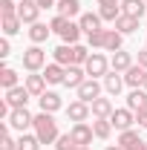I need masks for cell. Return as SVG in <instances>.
Instances as JSON below:
<instances>
[{"instance_id":"cell-47","label":"cell","mask_w":147,"mask_h":150,"mask_svg":"<svg viewBox=\"0 0 147 150\" xmlns=\"http://www.w3.org/2000/svg\"><path fill=\"white\" fill-rule=\"evenodd\" d=\"M75 150H90V147H81V144H78V147H75Z\"/></svg>"},{"instance_id":"cell-19","label":"cell","mask_w":147,"mask_h":150,"mask_svg":"<svg viewBox=\"0 0 147 150\" xmlns=\"http://www.w3.org/2000/svg\"><path fill=\"white\" fill-rule=\"evenodd\" d=\"M90 110H92V118H110L112 115V101L110 98H95L90 104Z\"/></svg>"},{"instance_id":"cell-25","label":"cell","mask_w":147,"mask_h":150,"mask_svg":"<svg viewBox=\"0 0 147 150\" xmlns=\"http://www.w3.org/2000/svg\"><path fill=\"white\" fill-rule=\"evenodd\" d=\"M49 32H52V29H49L46 23H32V29H29V40L40 46V43H43V40L49 38Z\"/></svg>"},{"instance_id":"cell-31","label":"cell","mask_w":147,"mask_h":150,"mask_svg":"<svg viewBox=\"0 0 147 150\" xmlns=\"http://www.w3.org/2000/svg\"><path fill=\"white\" fill-rule=\"evenodd\" d=\"M37 147H40V139H37V136L20 133V139H18V150H37Z\"/></svg>"},{"instance_id":"cell-42","label":"cell","mask_w":147,"mask_h":150,"mask_svg":"<svg viewBox=\"0 0 147 150\" xmlns=\"http://www.w3.org/2000/svg\"><path fill=\"white\" fill-rule=\"evenodd\" d=\"M37 6L40 9H52V6H58V0H37Z\"/></svg>"},{"instance_id":"cell-44","label":"cell","mask_w":147,"mask_h":150,"mask_svg":"<svg viewBox=\"0 0 147 150\" xmlns=\"http://www.w3.org/2000/svg\"><path fill=\"white\" fill-rule=\"evenodd\" d=\"M110 3H118V0H98V6H110Z\"/></svg>"},{"instance_id":"cell-45","label":"cell","mask_w":147,"mask_h":150,"mask_svg":"<svg viewBox=\"0 0 147 150\" xmlns=\"http://www.w3.org/2000/svg\"><path fill=\"white\" fill-rule=\"evenodd\" d=\"M107 150H124V147H121V144H110Z\"/></svg>"},{"instance_id":"cell-22","label":"cell","mask_w":147,"mask_h":150,"mask_svg":"<svg viewBox=\"0 0 147 150\" xmlns=\"http://www.w3.org/2000/svg\"><path fill=\"white\" fill-rule=\"evenodd\" d=\"M121 87H124V75L121 72H107L104 75V90H107L110 95H118Z\"/></svg>"},{"instance_id":"cell-29","label":"cell","mask_w":147,"mask_h":150,"mask_svg":"<svg viewBox=\"0 0 147 150\" xmlns=\"http://www.w3.org/2000/svg\"><path fill=\"white\" fill-rule=\"evenodd\" d=\"M78 38H81V26L69 20V23H66V29L61 32V40H64V43H78Z\"/></svg>"},{"instance_id":"cell-20","label":"cell","mask_w":147,"mask_h":150,"mask_svg":"<svg viewBox=\"0 0 147 150\" xmlns=\"http://www.w3.org/2000/svg\"><path fill=\"white\" fill-rule=\"evenodd\" d=\"M121 43H124V35L118 29H104V49L107 52H118Z\"/></svg>"},{"instance_id":"cell-41","label":"cell","mask_w":147,"mask_h":150,"mask_svg":"<svg viewBox=\"0 0 147 150\" xmlns=\"http://www.w3.org/2000/svg\"><path fill=\"white\" fill-rule=\"evenodd\" d=\"M127 150H147V142H144V139H139V142H136V144H130Z\"/></svg>"},{"instance_id":"cell-34","label":"cell","mask_w":147,"mask_h":150,"mask_svg":"<svg viewBox=\"0 0 147 150\" xmlns=\"http://www.w3.org/2000/svg\"><path fill=\"white\" fill-rule=\"evenodd\" d=\"M0 150H18V142L9 136V121H6V127L0 130Z\"/></svg>"},{"instance_id":"cell-35","label":"cell","mask_w":147,"mask_h":150,"mask_svg":"<svg viewBox=\"0 0 147 150\" xmlns=\"http://www.w3.org/2000/svg\"><path fill=\"white\" fill-rule=\"evenodd\" d=\"M0 18H18V3L0 0Z\"/></svg>"},{"instance_id":"cell-33","label":"cell","mask_w":147,"mask_h":150,"mask_svg":"<svg viewBox=\"0 0 147 150\" xmlns=\"http://www.w3.org/2000/svg\"><path fill=\"white\" fill-rule=\"evenodd\" d=\"M139 139H141V136H139V130H133V127H130V130H121V136H118V144L127 150L130 144H136Z\"/></svg>"},{"instance_id":"cell-10","label":"cell","mask_w":147,"mask_h":150,"mask_svg":"<svg viewBox=\"0 0 147 150\" xmlns=\"http://www.w3.org/2000/svg\"><path fill=\"white\" fill-rule=\"evenodd\" d=\"M32 98V93L26 90V87H12V90H6V101L12 104V110H18V107H26V101Z\"/></svg>"},{"instance_id":"cell-12","label":"cell","mask_w":147,"mask_h":150,"mask_svg":"<svg viewBox=\"0 0 147 150\" xmlns=\"http://www.w3.org/2000/svg\"><path fill=\"white\" fill-rule=\"evenodd\" d=\"M144 78H147V69L139 67V64H133L127 72H124V84L133 87V90H139V87H144Z\"/></svg>"},{"instance_id":"cell-5","label":"cell","mask_w":147,"mask_h":150,"mask_svg":"<svg viewBox=\"0 0 147 150\" xmlns=\"http://www.w3.org/2000/svg\"><path fill=\"white\" fill-rule=\"evenodd\" d=\"M32 124H35V115H29V110H26V107L12 110V115H9V127H15L18 133H26Z\"/></svg>"},{"instance_id":"cell-30","label":"cell","mask_w":147,"mask_h":150,"mask_svg":"<svg viewBox=\"0 0 147 150\" xmlns=\"http://www.w3.org/2000/svg\"><path fill=\"white\" fill-rule=\"evenodd\" d=\"M0 84H3V90L18 87V72H15L12 67H3V69H0Z\"/></svg>"},{"instance_id":"cell-11","label":"cell","mask_w":147,"mask_h":150,"mask_svg":"<svg viewBox=\"0 0 147 150\" xmlns=\"http://www.w3.org/2000/svg\"><path fill=\"white\" fill-rule=\"evenodd\" d=\"M87 78H90L87 69H84V67H78V64H72V67H66V78H64V84H66V87H72V90H78Z\"/></svg>"},{"instance_id":"cell-13","label":"cell","mask_w":147,"mask_h":150,"mask_svg":"<svg viewBox=\"0 0 147 150\" xmlns=\"http://www.w3.org/2000/svg\"><path fill=\"white\" fill-rule=\"evenodd\" d=\"M23 87H26L29 93L35 95V98H40V95L46 93V78H43V75H37V72H32V75H26Z\"/></svg>"},{"instance_id":"cell-6","label":"cell","mask_w":147,"mask_h":150,"mask_svg":"<svg viewBox=\"0 0 147 150\" xmlns=\"http://www.w3.org/2000/svg\"><path fill=\"white\" fill-rule=\"evenodd\" d=\"M69 136L75 139V144H81V147H90L95 130H92L87 121H78V124H72V127H69Z\"/></svg>"},{"instance_id":"cell-36","label":"cell","mask_w":147,"mask_h":150,"mask_svg":"<svg viewBox=\"0 0 147 150\" xmlns=\"http://www.w3.org/2000/svg\"><path fill=\"white\" fill-rule=\"evenodd\" d=\"M87 43H90V49H104V29L90 32V35H87Z\"/></svg>"},{"instance_id":"cell-14","label":"cell","mask_w":147,"mask_h":150,"mask_svg":"<svg viewBox=\"0 0 147 150\" xmlns=\"http://www.w3.org/2000/svg\"><path fill=\"white\" fill-rule=\"evenodd\" d=\"M37 104H40V110H43V112H58L61 107H64L61 95H58V93H49V90H46V93L37 98Z\"/></svg>"},{"instance_id":"cell-4","label":"cell","mask_w":147,"mask_h":150,"mask_svg":"<svg viewBox=\"0 0 147 150\" xmlns=\"http://www.w3.org/2000/svg\"><path fill=\"white\" fill-rule=\"evenodd\" d=\"M84 69H87L90 78H104L107 69H110V61L101 55V52H92V55L87 58V64H84Z\"/></svg>"},{"instance_id":"cell-18","label":"cell","mask_w":147,"mask_h":150,"mask_svg":"<svg viewBox=\"0 0 147 150\" xmlns=\"http://www.w3.org/2000/svg\"><path fill=\"white\" fill-rule=\"evenodd\" d=\"M144 9H147L144 0H121V12L130 15V18H136V20L144 18Z\"/></svg>"},{"instance_id":"cell-48","label":"cell","mask_w":147,"mask_h":150,"mask_svg":"<svg viewBox=\"0 0 147 150\" xmlns=\"http://www.w3.org/2000/svg\"><path fill=\"white\" fill-rule=\"evenodd\" d=\"M144 3H147V0H144Z\"/></svg>"},{"instance_id":"cell-1","label":"cell","mask_w":147,"mask_h":150,"mask_svg":"<svg viewBox=\"0 0 147 150\" xmlns=\"http://www.w3.org/2000/svg\"><path fill=\"white\" fill-rule=\"evenodd\" d=\"M87 58H90V49L81 43H61L55 49V64H61V67H72V64L84 67Z\"/></svg>"},{"instance_id":"cell-43","label":"cell","mask_w":147,"mask_h":150,"mask_svg":"<svg viewBox=\"0 0 147 150\" xmlns=\"http://www.w3.org/2000/svg\"><path fill=\"white\" fill-rule=\"evenodd\" d=\"M139 67H144V69H147V49H144V52H139Z\"/></svg>"},{"instance_id":"cell-39","label":"cell","mask_w":147,"mask_h":150,"mask_svg":"<svg viewBox=\"0 0 147 150\" xmlns=\"http://www.w3.org/2000/svg\"><path fill=\"white\" fill-rule=\"evenodd\" d=\"M136 121H139V127H147V107H141L136 112Z\"/></svg>"},{"instance_id":"cell-26","label":"cell","mask_w":147,"mask_h":150,"mask_svg":"<svg viewBox=\"0 0 147 150\" xmlns=\"http://www.w3.org/2000/svg\"><path fill=\"white\" fill-rule=\"evenodd\" d=\"M127 107L133 112H139L141 107H147V93H144V90H133V93L127 95Z\"/></svg>"},{"instance_id":"cell-8","label":"cell","mask_w":147,"mask_h":150,"mask_svg":"<svg viewBox=\"0 0 147 150\" xmlns=\"http://www.w3.org/2000/svg\"><path fill=\"white\" fill-rule=\"evenodd\" d=\"M37 15H40V6H37V0H20L18 3V18L23 23H37Z\"/></svg>"},{"instance_id":"cell-23","label":"cell","mask_w":147,"mask_h":150,"mask_svg":"<svg viewBox=\"0 0 147 150\" xmlns=\"http://www.w3.org/2000/svg\"><path fill=\"white\" fill-rule=\"evenodd\" d=\"M58 15H64V18H78L81 15V0H58Z\"/></svg>"},{"instance_id":"cell-15","label":"cell","mask_w":147,"mask_h":150,"mask_svg":"<svg viewBox=\"0 0 147 150\" xmlns=\"http://www.w3.org/2000/svg\"><path fill=\"white\" fill-rule=\"evenodd\" d=\"M90 104H87V101H72V104H69V107H66V115H69V118H72L75 124H78V121H87V118H90Z\"/></svg>"},{"instance_id":"cell-46","label":"cell","mask_w":147,"mask_h":150,"mask_svg":"<svg viewBox=\"0 0 147 150\" xmlns=\"http://www.w3.org/2000/svg\"><path fill=\"white\" fill-rule=\"evenodd\" d=\"M141 90H144V93H147V78H144V87H141Z\"/></svg>"},{"instance_id":"cell-3","label":"cell","mask_w":147,"mask_h":150,"mask_svg":"<svg viewBox=\"0 0 147 150\" xmlns=\"http://www.w3.org/2000/svg\"><path fill=\"white\" fill-rule=\"evenodd\" d=\"M43 64H46V52H43L37 43H32L29 49H23V69H29V72H40Z\"/></svg>"},{"instance_id":"cell-9","label":"cell","mask_w":147,"mask_h":150,"mask_svg":"<svg viewBox=\"0 0 147 150\" xmlns=\"http://www.w3.org/2000/svg\"><path fill=\"white\" fill-rule=\"evenodd\" d=\"M95 98H101V84H98L95 78H87V81L78 87V101H87V104H92Z\"/></svg>"},{"instance_id":"cell-37","label":"cell","mask_w":147,"mask_h":150,"mask_svg":"<svg viewBox=\"0 0 147 150\" xmlns=\"http://www.w3.org/2000/svg\"><path fill=\"white\" fill-rule=\"evenodd\" d=\"M78 144H75V139L66 133V136H58V142H55V150H75Z\"/></svg>"},{"instance_id":"cell-21","label":"cell","mask_w":147,"mask_h":150,"mask_svg":"<svg viewBox=\"0 0 147 150\" xmlns=\"http://www.w3.org/2000/svg\"><path fill=\"white\" fill-rule=\"evenodd\" d=\"M43 78H46V84H64V78H66V67H61V64H49V67L43 69Z\"/></svg>"},{"instance_id":"cell-27","label":"cell","mask_w":147,"mask_h":150,"mask_svg":"<svg viewBox=\"0 0 147 150\" xmlns=\"http://www.w3.org/2000/svg\"><path fill=\"white\" fill-rule=\"evenodd\" d=\"M98 15H101V20H110V23H115V20L121 18L124 12H121V3H110V6H101V9H98Z\"/></svg>"},{"instance_id":"cell-38","label":"cell","mask_w":147,"mask_h":150,"mask_svg":"<svg viewBox=\"0 0 147 150\" xmlns=\"http://www.w3.org/2000/svg\"><path fill=\"white\" fill-rule=\"evenodd\" d=\"M66 23H69V18H64V15H55V18H52V23H49V29L61 35V32L66 29Z\"/></svg>"},{"instance_id":"cell-17","label":"cell","mask_w":147,"mask_h":150,"mask_svg":"<svg viewBox=\"0 0 147 150\" xmlns=\"http://www.w3.org/2000/svg\"><path fill=\"white\" fill-rule=\"evenodd\" d=\"M110 67H112V72H127L130 67H133V58H130V52H124V49L112 52V58H110Z\"/></svg>"},{"instance_id":"cell-2","label":"cell","mask_w":147,"mask_h":150,"mask_svg":"<svg viewBox=\"0 0 147 150\" xmlns=\"http://www.w3.org/2000/svg\"><path fill=\"white\" fill-rule=\"evenodd\" d=\"M32 127H35V136L40 139V144H52V142H58V136H61L55 115H52V112H43V110L35 115V124H32Z\"/></svg>"},{"instance_id":"cell-40","label":"cell","mask_w":147,"mask_h":150,"mask_svg":"<svg viewBox=\"0 0 147 150\" xmlns=\"http://www.w3.org/2000/svg\"><path fill=\"white\" fill-rule=\"evenodd\" d=\"M9 52H12V46H9V40L3 38V40H0V58H9Z\"/></svg>"},{"instance_id":"cell-32","label":"cell","mask_w":147,"mask_h":150,"mask_svg":"<svg viewBox=\"0 0 147 150\" xmlns=\"http://www.w3.org/2000/svg\"><path fill=\"white\" fill-rule=\"evenodd\" d=\"M0 23H3V32H6V35H18L20 26H23L20 18H0Z\"/></svg>"},{"instance_id":"cell-16","label":"cell","mask_w":147,"mask_h":150,"mask_svg":"<svg viewBox=\"0 0 147 150\" xmlns=\"http://www.w3.org/2000/svg\"><path fill=\"white\" fill-rule=\"evenodd\" d=\"M78 26H81V32H98L101 29V15H95V12H84L81 18H78Z\"/></svg>"},{"instance_id":"cell-7","label":"cell","mask_w":147,"mask_h":150,"mask_svg":"<svg viewBox=\"0 0 147 150\" xmlns=\"http://www.w3.org/2000/svg\"><path fill=\"white\" fill-rule=\"evenodd\" d=\"M110 124L115 127V130H130V127L136 124V112L130 110V107H124V110H112Z\"/></svg>"},{"instance_id":"cell-28","label":"cell","mask_w":147,"mask_h":150,"mask_svg":"<svg viewBox=\"0 0 147 150\" xmlns=\"http://www.w3.org/2000/svg\"><path fill=\"white\" fill-rule=\"evenodd\" d=\"M92 130H95L98 139H110V133H112L110 118H92Z\"/></svg>"},{"instance_id":"cell-24","label":"cell","mask_w":147,"mask_h":150,"mask_svg":"<svg viewBox=\"0 0 147 150\" xmlns=\"http://www.w3.org/2000/svg\"><path fill=\"white\" fill-rule=\"evenodd\" d=\"M112 29H118L121 35H133V32L139 29V20H136V18H130V15H121V18L112 23Z\"/></svg>"}]
</instances>
